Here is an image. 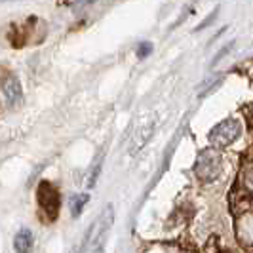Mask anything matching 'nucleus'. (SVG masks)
Here are the masks:
<instances>
[{"instance_id": "nucleus-13", "label": "nucleus", "mask_w": 253, "mask_h": 253, "mask_svg": "<svg viewBox=\"0 0 253 253\" xmlns=\"http://www.w3.org/2000/svg\"><path fill=\"white\" fill-rule=\"evenodd\" d=\"M0 2H10V0H0Z\"/></svg>"}, {"instance_id": "nucleus-8", "label": "nucleus", "mask_w": 253, "mask_h": 253, "mask_svg": "<svg viewBox=\"0 0 253 253\" xmlns=\"http://www.w3.org/2000/svg\"><path fill=\"white\" fill-rule=\"evenodd\" d=\"M151 51H152V46L149 44V42H145V44H139V48H137V55L143 59V57H147Z\"/></svg>"}, {"instance_id": "nucleus-9", "label": "nucleus", "mask_w": 253, "mask_h": 253, "mask_svg": "<svg viewBox=\"0 0 253 253\" xmlns=\"http://www.w3.org/2000/svg\"><path fill=\"white\" fill-rule=\"evenodd\" d=\"M217 12H219V8H217V10H213V13H211V15H210V17H208V19H204L202 23H200V25L196 27V31H202L204 27H210V25H211V23H213V21H215Z\"/></svg>"}, {"instance_id": "nucleus-2", "label": "nucleus", "mask_w": 253, "mask_h": 253, "mask_svg": "<svg viewBox=\"0 0 253 253\" xmlns=\"http://www.w3.org/2000/svg\"><path fill=\"white\" fill-rule=\"evenodd\" d=\"M37 202L44 219L53 223L59 215V210H61V194L55 189L53 183H50V181H40L38 183Z\"/></svg>"}, {"instance_id": "nucleus-3", "label": "nucleus", "mask_w": 253, "mask_h": 253, "mask_svg": "<svg viewBox=\"0 0 253 253\" xmlns=\"http://www.w3.org/2000/svg\"><path fill=\"white\" fill-rule=\"evenodd\" d=\"M194 173L206 183L215 181L221 175V156L215 151H211V149L202 151L198 160H196V164H194Z\"/></svg>"}, {"instance_id": "nucleus-12", "label": "nucleus", "mask_w": 253, "mask_h": 253, "mask_svg": "<svg viewBox=\"0 0 253 253\" xmlns=\"http://www.w3.org/2000/svg\"><path fill=\"white\" fill-rule=\"evenodd\" d=\"M250 187H252V189H253V175H252V177H250Z\"/></svg>"}, {"instance_id": "nucleus-4", "label": "nucleus", "mask_w": 253, "mask_h": 253, "mask_svg": "<svg viewBox=\"0 0 253 253\" xmlns=\"http://www.w3.org/2000/svg\"><path fill=\"white\" fill-rule=\"evenodd\" d=\"M242 126L238 120L234 118H227L221 124H217L211 131H210V143H213L215 147H227L230 143L240 137Z\"/></svg>"}, {"instance_id": "nucleus-6", "label": "nucleus", "mask_w": 253, "mask_h": 253, "mask_svg": "<svg viewBox=\"0 0 253 253\" xmlns=\"http://www.w3.org/2000/svg\"><path fill=\"white\" fill-rule=\"evenodd\" d=\"M35 246V236L29 228H21L13 238V250L15 253H31Z\"/></svg>"}, {"instance_id": "nucleus-5", "label": "nucleus", "mask_w": 253, "mask_h": 253, "mask_svg": "<svg viewBox=\"0 0 253 253\" xmlns=\"http://www.w3.org/2000/svg\"><path fill=\"white\" fill-rule=\"evenodd\" d=\"M2 93H4L6 105H8V107H15L17 103L21 101V95H23L19 80H17L15 76H8V78L4 80V84H2Z\"/></svg>"}, {"instance_id": "nucleus-11", "label": "nucleus", "mask_w": 253, "mask_h": 253, "mask_svg": "<svg viewBox=\"0 0 253 253\" xmlns=\"http://www.w3.org/2000/svg\"><path fill=\"white\" fill-rule=\"evenodd\" d=\"M230 50H232V44H227V46H225V48H223V50H221V51H219V53L215 55V59H213V65H215L217 61L221 59V57H225V55H227V53H228Z\"/></svg>"}, {"instance_id": "nucleus-7", "label": "nucleus", "mask_w": 253, "mask_h": 253, "mask_svg": "<svg viewBox=\"0 0 253 253\" xmlns=\"http://www.w3.org/2000/svg\"><path fill=\"white\" fill-rule=\"evenodd\" d=\"M88 202V194H75V196H71V200H69V210H71V215L73 217H78L82 213V210H84V204Z\"/></svg>"}, {"instance_id": "nucleus-1", "label": "nucleus", "mask_w": 253, "mask_h": 253, "mask_svg": "<svg viewBox=\"0 0 253 253\" xmlns=\"http://www.w3.org/2000/svg\"><path fill=\"white\" fill-rule=\"evenodd\" d=\"M114 223V208L109 204L105 206V210L101 211L99 219L93 223L91 232H89V244H88V253H103L105 246L109 240V232Z\"/></svg>"}, {"instance_id": "nucleus-10", "label": "nucleus", "mask_w": 253, "mask_h": 253, "mask_svg": "<svg viewBox=\"0 0 253 253\" xmlns=\"http://www.w3.org/2000/svg\"><path fill=\"white\" fill-rule=\"evenodd\" d=\"M65 4H71V6H84V4H93L97 0H63Z\"/></svg>"}]
</instances>
